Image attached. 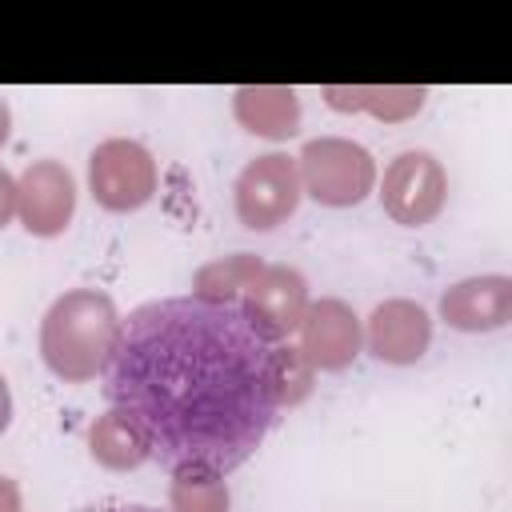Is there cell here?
<instances>
[{
	"label": "cell",
	"instance_id": "obj_1",
	"mask_svg": "<svg viewBox=\"0 0 512 512\" xmlns=\"http://www.w3.org/2000/svg\"><path fill=\"white\" fill-rule=\"evenodd\" d=\"M276 336L252 308L164 296L120 320L104 368L108 408L120 412L168 472H236L280 408Z\"/></svg>",
	"mask_w": 512,
	"mask_h": 512
},
{
	"label": "cell",
	"instance_id": "obj_2",
	"mask_svg": "<svg viewBox=\"0 0 512 512\" xmlns=\"http://www.w3.org/2000/svg\"><path fill=\"white\" fill-rule=\"evenodd\" d=\"M120 312L100 288L60 292L40 320V360L64 384H88L104 376L120 336Z\"/></svg>",
	"mask_w": 512,
	"mask_h": 512
},
{
	"label": "cell",
	"instance_id": "obj_3",
	"mask_svg": "<svg viewBox=\"0 0 512 512\" xmlns=\"http://www.w3.org/2000/svg\"><path fill=\"white\" fill-rule=\"evenodd\" d=\"M300 188L324 208H356L376 192V160L364 144L348 136H316L296 156Z\"/></svg>",
	"mask_w": 512,
	"mask_h": 512
},
{
	"label": "cell",
	"instance_id": "obj_4",
	"mask_svg": "<svg viewBox=\"0 0 512 512\" xmlns=\"http://www.w3.org/2000/svg\"><path fill=\"white\" fill-rule=\"evenodd\" d=\"M300 200H304V188H300L296 156H288V152H264V156L248 160L232 184L236 220L252 232H272V228L288 224L296 216Z\"/></svg>",
	"mask_w": 512,
	"mask_h": 512
},
{
	"label": "cell",
	"instance_id": "obj_5",
	"mask_svg": "<svg viewBox=\"0 0 512 512\" xmlns=\"http://www.w3.org/2000/svg\"><path fill=\"white\" fill-rule=\"evenodd\" d=\"M156 160L140 140L112 136L88 156V192L104 212H136L156 196Z\"/></svg>",
	"mask_w": 512,
	"mask_h": 512
},
{
	"label": "cell",
	"instance_id": "obj_6",
	"mask_svg": "<svg viewBox=\"0 0 512 512\" xmlns=\"http://www.w3.org/2000/svg\"><path fill=\"white\" fill-rule=\"evenodd\" d=\"M380 184V204L384 212L404 224V228H424L432 224L444 204H448V172L444 164L424 152V148H408V152H396L388 164H384V176L376 180Z\"/></svg>",
	"mask_w": 512,
	"mask_h": 512
},
{
	"label": "cell",
	"instance_id": "obj_7",
	"mask_svg": "<svg viewBox=\"0 0 512 512\" xmlns=\"http://www.w3.org/2000/svg\"><path fill=\"white\" fill-rule=\"evenodd\" d=\"M296 348L316 372H344L364 352V320L348 300L320 296L308 304L296 328Z\"/></svg>",
	"mask_w": 512,
	"mask_h": 512
},
{
	"label": "cell",
	"instance_id": "obj_8",
	"mask_svg": "<svg viewBox=\"0 0 512 512\" xmlns=\"http://www.w3.org/2000/svg\"><path fill=\"white\" fill-rule=\"evenodd\" d=\"M76 216V176L60 160H32L16 176V220L28 236L52 240Z\"/></svg>",
	"mask_w": 512,
	"mask_h": 512
},
{
	"label": "cell",
	"instance_id": "obj_9",
	"mask_svg": "<svg viewBox=\"0 0 512 512\" xmlns=\"http://www.w3.org/2000/svg\"><path fill=\"white\" fill-rule=\"evenodd\" d=\"M364 348L380 364H396V368L424 360V352L432 348V316H428V308L408 300V296L380 300L372 308V316L364 320Z\"/></svg>",
	"mask_w": 512,
	"mask_h": 512
},
{
	"label": "cell",
	"instance_id": "obj_10",
	"mask_svg": "<svg viewBox=\"0 0 512 512\" xmlns=\"http://www.w3.org/2000/svg\"><path fill=\"white\" fill-rule=\"evenodd\" d=\"M440 320L456 332H496L512 320V276L484 272L456 280L440 296Z\"/></svg>",
	"mask_w": 512,
	"mask_h": 512
},
{
	"label": "cell",
	"instance_id": "obj_11",
	"mask_svg": "<svg viewBox=\"0 0 512 512\" xmlns=\"http://www.w3.org/2000/svg\"><path fill=\"white\" fill-rule=\"evenodd\" d=\"M308 304H312L308 280H304V272H296L288 264H264V272L256 276V284L244 296V308H252L284 340L300 328Z\"/></svg>",
	"mask_w": 512,
	"mask_h": 512
},
{
	"label": "cell",
	"instance_id": "obj_12",
	"mask_svg": "<svg viewBox=\"0 0 512 512\" xmlns=\"http://www.w3.org/2000/svg\"><path fill=\"white\" fill-rule=\"evenodd\" d=\"M232 116L260 140H288L300 132V96L284 84H244L232 92Z\"/></svg>",
	"mask_w": 512,
	"mask_h": 512
},
{
	"label": "cell",
	"instance_id": "obj_13",
	"mask_svg": "<svg viewBox=\"0 0 512 512\" xmlns=\"http://www.w3.org/2000/svg\"><path fill=\"white\" fill-rule=\"evenodd\" d=\"M320 96L336 112H368L376 120L400 124V120H408L424 108L428 88H420V84H356V88L328 84Z\"/></svg>",
	"mask_w": 512,
	"mask_h": 512
},
{
	"label": "cell",
	"instance_id": "obj_14",
	"mask_svg": "<svg viewBox=\"0 0 512 512\" xmlns=\"http://www.w3.org/2000/svg\"><path fill=\"white\" fill-rule=\"evenodd\" d=\"M260 272H264V260L252 252H232L220 260H208L192 272V296L216 300V304H244V296Z\"/></svg>",
	"mask_w": 512,
	"mask_h": 512
},
{
	"label": "cell",
	"instance_id": "obj_15",
	"mask_svg": "<svg viewBox=\"0 0 512 512\" xmlns=\"http://www.w3.org/2000/svg\"><path fill=\"white\" fill-rule=\"evenodd\" d=\"M88 452L100 468L108 472H132L148 460V448L144 440L136 436V428L120 416V412H100L92 424H88Z\"/></svg>",
	"mask_w": 512,
	"mask_h": 512
},
{
	"label": "cell",
	"instance_id": "obj_16",
	"mask_svg": "<svg viewBox=\"0 0 512 512\" xmlns=\"http://www.w3.org/2000/svg\"><path fill=\"white\" fill-rule=\"evenodd\" d=\"M232 496L220 472L184 468L168 480V512H228Z\"/></svg>",
	"mask_w": 512,
	"mask_h": 512
},
{
	"label": "cell",
	"instance_id": "obj_17",
	"mask_svg": "<svg viewBox=\"0 0 512 512\" xmlns=\"http://www.w3.org/2000/svg\"><path fill=\"white\" fill-rule=\"evenodd\" d=\"M312 380L316 368L304 360V352L292 340H280L276 348V392H280V408H296L312 396Z\"/></svg>",
	"mask_w": 512,
	"mask_h": 512
},
{
	"label": "cell",
	"instance_id": "obj_18",
	"mask_svg": "<svg viewBox=\"0 0 512 512\" xmlns=\"http://www.w3.org/2000/svg\"><path fill=\"white\" fill-rule=\"evenodd\" d=\"M12 220H16V176L0 168V228H8Z\"/></svg>",
	"mask_w": 512,
	"mask_h": 512
},
{
	"label": "cell",
	"instance_id": "obj_19",
	"mask_svg": "<svg viewBox=\"0 0 512 512\" xmlns=\"http://www.w3.org/2000/svg\"><path fill=\"white\" fill-rule=\"evenodd\" d=\"M0 512H20V484L12 476H0Z\"/></svg>",
	"mask_w": 512,
	"mask_h": 512
},
{
	"label": "cell",
	"instance_id": "obj_20",
	"mask_svg": "<svg viewBox=\"0 0 512 512\" xmlns=\"http://www.w3.org/2000/svg\"><path fill=\"white\" fill-rule=\"evenodd\" d=\"M84 512H160L152 504H132V500H108V504H96V508H84Z\"/></svg>",
	"mask_w": 512,
	"mask_h": 512
},
{
	"label": "cell",
	"instance_id": "obj_21",
	"mask_svg": "<svg viewBox=\"0 0 512 512\" xmlns=\"http://www.w3.org/2000/svg\"><path fill=\"white\" fill-rule=\"evenodd\" d=\"M8 424H12V388H8V380L0 372V436L8 432Z\"/></svg>",
	"mask_w": 512,
	"mask_h": 512
},
{
	"label": "cell",
	"instance_id": "obj_22",
	"mask_svg": "<svg viewBox=\"0 0 512 512\" xmlns=\"http://www.w3.org/2000/svg\"><path fill=\"white\" fill-rule=\"evenodd\" d=\"M8 136H12V108H8V100L0 96V148L8 144Z\"/></svg>",
	"mask_w": 512,
	"mask_h": 512
}]
</instances>
